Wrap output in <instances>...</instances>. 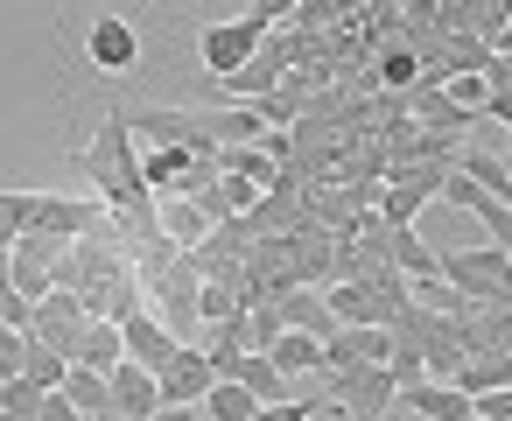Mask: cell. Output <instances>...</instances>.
Segmentation results:
<instances>
[{"label": "cell", "instance_id": "6", "mask_svg": "<svg viewBox=\"0 0 512 421\" xmlns=\"http://www.w3.org/2000/svg\"><path fill=\"white\" fill-rule=\"evenodd\" d=\"M120 344H127V365H141L148 379H162V372H169V365L183 358V337H176V330H169L162 316H148V309L120 323Z\"/></svg>", "mask_w": 512, "mask_h": 421}, {"label": "cell", "instance_id": "23", "mask_svg": "<svg viewBox=\"0 0 512 421\" xmlns=\"http://www.w3.org/2000/svg\"><path fill=\"white\" fill-rule=\"evenodd\" d=\"M232 316H246V302H239V288H225V281H204L197 288V323H232Z\"/></svg>", "mask_w": 512, "mask_h": 421}, {"label": "cell", "instance_id": "15", "mask_svg": "<svg viewBox=\"0 0 512 421\" xmlns=\"http://www.w3.org/2000/svg\"><path fill=\"white\" fill-rule=\"evenodd\" d=\"M232 386H246L260 407H281V400H288V372H281L267 351H246V358L232 365Z\"/></svg>", "mask_w": 512, "mask_h": 421}, {"label": "cell", "instance_id": "34", "mask_svg": "<svg viewBox=\"0 0 512 421\" xmlns=\"http://www.w3.org/2000/svg\"><path fill=\"white\" fill-rule=\"evenodd\" d=\"M0 421H15V414H0Z\"/></svg>", "mask_w": 512, "mask_h": 421}, {"label": "cell", "instance_id": "3", "mask_svg": "<svg viewBox=\"0 0 512 421\" xmlns=\"http://www.w3.org/2000/svg\"><path fill=\"white\" fill-rule=\"evenodd\" d=\"M323 414L330 421H386L400 414V386L386 365H351V372H323Z\"/></svg>", "mask_w": 512, "mask_h": 421}, {"label": "cell", "instance_id": "18", "mask_svg": "<svg viewBox=\"0 0 512 421\" xmlns=\"http://www.w3.org/2000/svg\"><path fill=\"white\" fill-rule=\"evenodd\" d=\"M456 386L477 400V393H498V386H512V358L505 351H484V358H463V372H456Z\"/></svg>", "mask_w": 512, "mask_h": 421}, {"label": "cell", "instance_id": "28", "mask_svg": "<svg viewBox=\"0 0 512 421\" xmlns=\"http://www.w3.org/2000/svg\"><path fill=\"white\" fill-rule=\"evenodd\" d=\"M470 414H477V421H512V386H498V393H477V400H470Z\"/></svg>", "mask_w": 512, "mask_h": 421}, {"label": "cell", "instance_id": "22", "mask_svg": "<svg viewBox=\"0 0 512 421\" xmlns=\"http://www.w3.org/2000/svg\"><path fill=\"white\" fill-rule=\"evenodd\" d=\"M260 414V400L246 393V386H232V379H218L211 393H204V421H253Z\"/></svg>", "mask_w": 512, "mask_h": 421}, {"label": "cell", "instance_id": "9", "mask_svg": "<svg viewBox=\"0 0 512 421\" xmlns=\"http://www.w3.org/2000/svg\"><path fill=\"white\" fill-rule=\"evenodd\" d=\"M267 309L281 316V330H302V337H316V344L337 337V316H330V302H323L316 288H288V295H274Z\"/></svg>", "mask_w": 512, "mask_h": 421}, {"label": "cell", "instance_id": "20", "mask_svg": "<svg viewBox=\"0 0 512 421\" xmlns=\"http://www.w3.org/2000/svg\"><path fill=\"white\" fill-rule=\"evenodd\" d=\"M57 393H64L71 407H78V421H85V414H106V407H113V386H106L99 372H78V365L64 372V386H57Z\"/></svg>", "mask_w": 512, "mask_h": 421}, {"label": "cell", "instance_id": "33", "mask_svg": "<svg viewBox=\"0 0 512 421\" xmlns=\"http://www.w3.org/2000/svg\"><path fill=\"white\" fill-rule=\"evenodd\" d=\"M85 421H127V414H113V407H106V414H85Z\"/></svg>", "mask_w": 512, "mask_h": 421}, {"label": "cell", "instance_id": "2", "mask_svg": "<svg viewBox=\"0 0 512 421\" xmlns=\"http://www.w3.org/2000/svg\"><path fill=\"white\" fill-rule=\"evenodd\" d=\"M288 15H295L288 0H260V8H246L239 22H204V29H197V64H204V85H225V78H239V71L260 57L267 29H281Z\"/></svg>", "mask_w": 512, "mask_h": 421}, {"label": "cell", "instance_id": "14", "mask_svg": "<svg viewBox=\"0 0 512 421\" xmlns=\"http://www.w3.org/2000/svg\"><path fill=\"white\" fill-rule=\"evenodd\" d=\"M106 386H113V414H127V421H155V414H162V386H155L141 365H120Z\"/></svg>", "mask_w": 512, "mask_h": 421}, {"label": "cell", "instance_id": "10", "mask_svg": "<svg viewBox=\"0 0 512 421\" xmlns=\"http://www.w3.org/2000/svg\"><path fill=\"white\" fill-rule=\"evenodd\" d=\"M155 386H162V407H204V393L218 386V372H211V358H204V351H190V344H183V358H176Z\"/></svg>", "mask_w": 512, "mask_h": 421}, {"label": "cell", "instance_id": "11", "mask_svg": "<svg viewBox=\"0 0 512 421\" xmlns=\"http://www.w3.org/2000/svg\"><path fill=\"white\" fill-rule=\"evenodd\" d=\"M71 365H78V372H99V379H113V372L127 365L120 323H85V330H78V344H71Z\"/></svg>", "mask_w": 512, "mask_h": 421}, {"label": "cell", "instance_id": "30", "mask_svg": "<svg viewBox=\"0 0 512 421\" xmlns=\"http://www.w3.org/2000/svg\"><path fill=\"white\" fill-rule=\"evenodd\" d=\"M379 71H386V85H414V71H421V64H414L407 50H393V57L379 64Z\"/></svg>", "mask_w": 512, "mask_h": 421}, {"label": "cell", "instance_id": "27", "mask_svg": "<svg viewBox=\"0 0 512 421\" xmlns=\"http://www.w3.org/2000/svg\"><path fill=\"white\" fill-rule=\"evenodd\" d=\"M435 197H442V204H456V211H484V190H477V183H470V176H463V169H449V176H442V190H435Z\"/></svg>", "mask_w": 512, "mask_h": 421}, {"label": "cell", "instance_id": "13", "mask_svg": "<svg viewBox=\"0 0 512 421\" xmlns=\"http://www.w3.org/2000/svg\"><path fill=\"white\" fill-rule=\"evenodd\" d=\"M400 414H421V421H470V393L421 379V386H400Z\"/></svg>", "mask_w": 512, "mask_h": 421}, {"label": "cell", "instance_id": "8", "mask_svg": "<svg viewBox=\"0 0 512 421\" xmlns=\"http://www.w3.org/2000/svg\"><path fill=\"white\" fill-rule=\"evenodd\" d=\"M85 323H92V316H85V302H78L71 288H57L50 302H36V330H29V337L71 358V344H78V330H85Z\"/></svg>", "mask_w": 512, "mask_h": 421}, {"label": "cell", "instance_id": "21", "mask_svg": "<svg viewBox=\"0 0 512 421\" xmlns=\"http://www.w3.org/2000/svg\"><path fill=\"white\" fill-rule=\"evenodd\" d=\"M29 211H36V190L0 183V246H8V253H15V239L29 232Z\"/></svg>", "mask_w": 512, "mask_h": 421}, {"label": "cell", "instance_id": "5", "mask_svg": "<svg viewBox=\"0 0 512 421\" xmlns=\"http://www.w3.org/2000/svg\"><path fill=\"white\" fill-rule=\"evenodd\" d=\"M85 64L106 71V78H127V71L141 64V29H134L127 15H99V22L85 29Z\"/></svg>", "mask_w": 512, "mask_h": 421}, {"label": "cell", "instance_id": "35", "mask_svg": "<svg viewBox=\"0 0 512 421\" xmlns=\"http://www.w3.org/2000/svg\"><path fill=\"white\" fill-rule=\"evenodd\" d=\"M470 421H477V414H470Z\"/></svg>", "mask_w": 512, "mask_h": 421}, {"label": "cell", "instance_id": "25", "mask_svg": "<svg viewBox=\"0 0 512 421\" xmlns=\"http://www.w3.org/2000/svg\"><path fill=\"white\" fill-rule=\"evenodd\" d=\"M36 407H43V393H36L29 379H0V414H15V421H36Z\"/></svg>", "mask_w": 512, "mask_h": 421}, {"label": "cell", "instance_id": "29", "mask_svg": "<svg viewBox=\"0 0 512 421\" xmlns=\"http://www.w3.org/2000/svg\"><path fill=\"white\" fill-rule=\"evenodd\" d=\"M323 414V400H281V407H260L253 421H316Z\"/></svg>", "mask_w": 512, "mask_h": 421}, {"label": "cell", "instance_id": "31", "mask_svg": "<svg viewBox=\"0 0 512 421\" xmlns=\"http://www.w3.org/2000/svg\"><path fill=\"white\" fill-rule=\"evenodd\" d=\"M36 421H78V407H71L64 393H43V407H36Z\"/></svg>", "mask_w": 512, "mask_h": 421}, {"label": "cell", "instance_id": "7", "mask_svg": "<svg viewBox=\"0 0 512 421\" xmlns=\"http://www.w3.org/2000/svg\"><path fill=\"white\" fill-rule=\"evenodd\" d=\"M78 302H85V316H92V323H127V316H141V309H148V288L120 267V274H106V281L78 288Z\"/></svg>", "mask_w": 512, "mask_h": 421}, {"label": "cell", "instance_id": "4", "mask_svg": "<svg viewBox=\"0 0 512 421\" xmlns=\"http://www.w3.org/2000/svg\"><path fill=\"white\" fill-rule=\"evenodd\" d=\"M106 225V204L99 197H57V190H36V211H29V232L57 239V246H78Z\"/></svg>", "mask_w": 512, "mask_h": 421}, {"label": "cell", "instance_id": "19", "mask_svg": "<svg viewBox=\"0 0 512 421\" xmlns=\"http://www.w3.org/2000/svg\"><path fill=\"white\" fill-rule=\"evenodd\" d=\"M484 197H498V204H512V176H505V155H484V148H463V162H456Z\"/></svg>", "mask_w": 512, "mask_h": 421}, {"label": "cell", "instance_id": "12", "mask_svg": "<svg viewBox=\"0 0 512 421\" xmlns=\"http://www.w3.org/2000/svg\"><path fill=\"white\" fill-rule=\"evenodd\" d=\"M386 267L407 274V281H435V274H442V253H435L414 225H400V232L386 225Z\"/></svg>", "mask_w": 512, "mask_h": 421}, {"label": "cell", "instance_id": "1", "mask_svg": "<svg viewBox=\"0 0 512 421\" xmlns=\"http://www.w3.org/2000/svg\"><path fill=\"white\" fill-rule=\"evenodd\" d=\"M71 162H78V169H85V183L99 190L106 218L120 211V218H134L141 232L155 225V197L141 190V155H134V127H127V106H106V120L92 127V148H78Z\"/></svg>", "mask_w": 512, "mask_h": 421}, {"label": "cell", "instance_id": "26", "mask_svg": "<svg viewBox=\"0 0 512 421\" xmlns=\"http://www.w3.org/2000/svg\"><path fill=\"white\" fill-rule=\"evenodd\" d=\"M29 372V337L0 323V379H22Z\"/></svg>", "mask_w": 512, "mask_h": 421}, {"label": "cell", "instance_id": "16", "mask_svg": "<svg viewBox=\"0 0 512 421\" xmlns=\"http://www.w3.org/2000/svg\"><path fill=\"white\" fill-rule=\"evenodd\" d=\"M162 232H169L176 253H183V246H204V239H211V218H204L197 204H183V197H162Z\"/></svg>", "mask_w": 512, "mask_h": 421}, {"label": "cell", "instance_id": "17", "mask_svg": "<svg viewBox=\"0 0 512 421\" xmlns=\"http://www.w3.org/2000/svg\"><path fill=\"white\" fill-rule=\"evenodd\" d=\"M267 358H274L288 379H295V372H323V344H316V337H302V330H281V337L267 344Z\"/></svg>", "mask_w": 512, "mask_h": 421}, {"label": "cell", "instance_id": "32", "mask_svg": "<svg viewBox=\"0 0 512 421\" xmlns=\"http://www.w3.org/2000/svg\"><path fill=\"white\" fill-rule=\"evenodd\" d=\"M155 421H204V407H162Z\"/></svg>", "mask_w": 512, "mask_h": 421}, {"label": "cell", "instance_id": "24", "mask_svg": "<svg viewBox=\"0 0 512 421\" xmlns=\"http://www.w3.org/2000/svg\"><path fill=\"white\" fill-rule=\"evenodd\" d=\"M64 372H71V358H64V351H50V344H36V337H29V372H22V379H29V386H36V393H57V386H64Z\"/></svg>", "mask_w": 512, "mask_h": 421}]
</instances>
